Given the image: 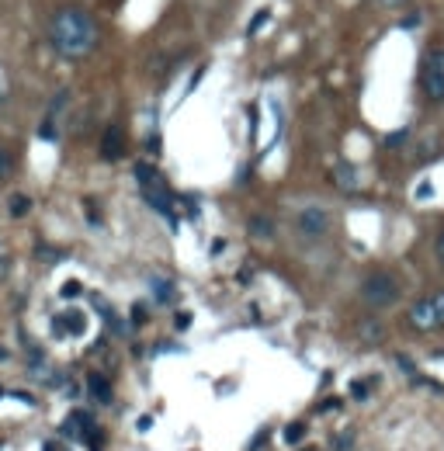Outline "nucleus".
Listing matches in <instances>:
<instances>
[{
    "instance_id": "1",
    "label": "nucleus",
    "mask_w": 444,
    "mask_h": 451,
    "mask_svg": "<svg viewBox=\"0 0 444 451\" xmlns=\"http://www.w3.org/2000/svg\"><path fill=\"white\" fill-rule=\"evenodd\" d=\"M49 39L63 59H87L97 49V21L83 7H59L49 21Z\"/></svg>"
},
{
    "instance_id": "2",
    "label": "nucleus",
    "mask_w": 444,
    "mask_h": 451,
    "mask_svg": "<svg viewBox=\"0 0 444 451\" xmlns=\"http://www.w3.org/2000/svg\"><path fill=\"white\" fill-rule=\"evenodd\" d=\"M136 181H139V188H143V202H146V205L153 208L157 215H163L170 229H177V212H174V195H170L167 181L160 177V170H157L153 164H139V167H136Z\"/></svg>"
},
{
    "instance_id": "3",
    "label": "nucleus",
    "mask_w": 444,
    "mask_h": 451,
    "mask_svg": "<svg viewBox=\"0 0 444 451\" xmlns=\"http://www.w3.org/2000/svg\"><path fill=\"white\" fill-rule=\"evenodd\" d=\"M403 288L389 271H368L361 282V302H368L371 309H392L400 302Z\"/></svg>"
},
{
    "instance_id": "4",
    "label": "nucleus",
    "mask_w": 444,
    "mask_h": 451,
    "mask_svg": "<svg viewBox=\"0 0 444 451\" xmlns=\"http://www.w3.org/2000/svg\"><path fill=\"white\" fill-rule=\"evenodd\" d=\"M420 90L427 101L441 104L444 101V45L431 49L424 56V66H420Z\"/></svg>"
},
{
    "instance_id": "5",
    "label": "nucleus",
    "mask_w": 444,
    "mask_h": 451,
    "mask_svg": "<svg viewBox=\"0 0 444 451\" xmlns=\"http://www.w3.org/2000/svg\"><path fill=\"white\" fill-rule=\"evenodd\" d=\"M330 226H333V219H330V208H323V205H306L295 212V229H299L306 240L326 236Z\"/></svg>"
},
{
    "instance_id": "6",
    "label": "nucleus",
    "mask_w": 444,
    "mask_h": 451,
    "mask_svg": "<svg viewBox=\"0 0 444 451\" xmlns=\"http://www.w3.org/2000/svg\"><path fill=\"white\" fill-rule=\"evenodd\" d=\"M406 320H409V327L420 330V333L441 330V323H438V313H434V299H431V295H420L416 302H409V309H406Z\"/></svg>"
},
{
    "instance_id": "7",
    "label": "nucleus",
    "mask_w": 444,
    "mask_h": 451,
    "mask_svg": "<svg viewBox=\"0 0 444 451\" xmlns=\"http://www.w3.org/2000/svg\"><path fill=\"white\" fill-rule=\"evenodd\" d=\"M101 157L104 160H121L125 157V132L121 125H108L104 136H101Z\"/></svg>"
},
{
    "instance_id": "8",
    "label": "nucleus",
    "mask_w": 444,
    "mask_h": 451,
    "mask_svg": "<svg viewBox=\"0 0 444 451\" xmlns=\"http://www.w3.org/2000/svg\"><path fill=\"white\" fill-rule=\"evenodd\" d=\"M52 327H56V337H66V333H83V313L80 309H70L66 316H56L52 320Z\"/></svg>"
},
{
    "instance_id": "9",
    "label": "nucleus",
    "mask_w": 444,
    "mask_h": 451,
    "mask_svg": "<svg viewBox=\"0 0 444 451\" xmlns=\"http://www.w3.org/2000/svg\"><path fill=\"white\" fill-rule=\"evenodd\" d=\"M333 181H337V188L340 191H358L361 188V177H358V170L351 164H337L333 167Z\"/></svg>"
},
{
    "instance_id": "10",
    "label": "nucleus",
    "mask_w": 444,
    "mask_h": 451,
    "mask_svg": "<svg viewBox=\"0 0 444 451\" xmlns=\"http://www.w3.org/2000/svg\"><path fill=\"white\" fill-rule=\"evenodd\" d=\"M250 236L253 240H271L275 236V219L271 215H250Z\"/></svg>"
},
{
    "instance_id": "11",
    "label": "nucleus",
    "mask_w": 444,
    "mask_h": 451,
    "mask_svg": "<svg viewBox=\"0 0 444 451\" xmlns=\"http://www.w3.org/2000/svg\"><path fill=\"white\" fill-rule=\"evenodd\" d=\"M87 385H90V396H94L97 403H112V385H108L104 375L90 371V375H87Z\"/></svg>"
},
{
    "instance_id": "12",
    "label": "nucleus",
    "mask_w": 444,
    "mask_h": 451,
    "mask_svg": "<svg viewBox=\"0 0 444 451\" xmlns=\"http://www.w3.org/2000/svg\"><path fill=\"white\" fill-rule=\"evenodd\" d=\"M358 330H361L364 344H382V340H385V327H382L378 320H361V323H358Z\"/></svg>"
},
{
    "instance_id": "13",
    "label": "nucleus",
    "mask_w": 444,
    "mask_h": 451,
    "mask_svg": "<svg viewBox=\"0 0 444 451\" xmlns=\"http://www.w3.org/2000/svg\"><path fill=\"white\" fill-rule=\"evenodd\" d=\"M150 285H153V291H157V299H160L163 306H170V299H174V285H170V282H163V278H153Z\"/></svg>"
},
{
    "instance_id": "14",
    "label": "nucleus",
    "mask_w": 444,
    "mask_h": 451,
    "mask_svg": "<svg viewBox=\"0 0 444 451\" xmlns=\"http://www.w3.org/2000/svg\"><path fill=\"white\" fill-rule=\"evenodd\" d=\"M302 438H306V427H302V423H288V427H284V441H288V445H299Z\"/></svg>"
},
{
    "instance_id": "15",
    "label": "nucleus",
    "mask_w": 444,
    "mask_h": 451,
    "mask_svg": "<svg viewBox=\"0 0 444 451\" xmlns=\"http://www.w3.org/2000/svg\"><path fill=\"white\" fill-rule=\"evenodd\" d=\"M406 139H409V132H406V128H400V132H389V136H385V146H389V150H396V146H403Z\"/></svg>"
},
{
    "instance_id": "16",
    "label": "nucleus",
    "mask_w": 444,
    "mask_h": 451,
    "mask_svg": "<svg viewBox=\"0 0 444 451\" xmlns=\"http://www.w3.org/2000/svg\"><path fill=\"white\" fill-rule=\"evenodd\" d=\"M11 170H14V157H11V153H7V150L0 146V181H4V177H7Z\"/></svg>"
},
{
    "instance_id": "17",
    "label": "nucleus",
    "mask_w": 444,
    "mask_h": 451,
    "mask_svg": "<svg viewBox=\"0 0 444 451\" xmlns=\"http://www.w3.org/2000/svg\"><path fill=\"white\" fill-rule=\"evenodd\" d=\"M396 365H400V368H403L409 378H420V375H416V365L409 361V354H396Z\"/></svg>"
},
{
    "instance_id": "18",
    "label": "nucleus",
    "mask_w": 444,
    "mask_h": 451,
    "mask_svg": "<svg viewBox=\"0 0 444 451\" xmlns=\"http://www.w3.org/2000/svg\"><path fill=\"white\" fill-rule=\"evenodd\" d=\"M25 212H28V198H25V195L11 198V215H25Z\"/></svg>"
},
{
    "instance_id": "19",
    "label": "nucleus",
    "mask_w": 444,
    "mask_h": 451,
    "mask_svg": "<svg viewBox=\"0 0 444 451\" xmlns=\"http://www.w3.org/2000/svg\"><path fill=\"white\" fill-rule=\"evenodd\" d=\"M431 299H434V313H438V323L444 327V291H434Z\"/></svg>"
},
{
    "instance_id": "20",
    "label": "nucleus",
    "mask_w": 444,
    "mask_h": 451,
    "mask_svg": "<svg viewBox=\"0 0 444 451\" xmlns=\"http://www.w3.org/2000/svg\"><path fill=\"white\" fill-rule=\"evenodd\" d=\"M371 4H375V7H385V11H400L409 0H371Z\"/></svg>"
},
{
    "instance_id": "21",
    "label": "nucleus",
    "mask_w": 444,
    "mask_h": 451,
    "mask_svg": "<svg viewBox=\"0 0 444 451\" xmlns=\"http://www.w3.org/2000/svg\"><path fill=\"white\" fill-rule=\"evenodd\" d=\"M268 21V11H260V14H253V25H250V35H257V28Z\"/></svg>"
},
{
    "instance_id": "22",
    "label": "nucleus",
    "mask_w": 444,
    "mask_h": 451,
    "mask_svg": "<svg viewBox=\"0 0 444 451\" xmlns=\"http://www.w3.org/2000/svg\"><path fill=\"white\" fill-rule=\"evenodd\" d=\"M416 25H420V18H416V14H409V18L400 21V28H406V32H409V28H416Z\"/></svg>"
},
{
    "instance_id": "23",
    "label": "nucleus",
    "mask_w": 444,
    "mask_h": 451,
    "mask_svg": "<svg viewBox=\"0 0 444 451\" xmlns=\"http://www.w3.org/2000/svg\"><path fill=\"white\" fill-rule=\"evenodd\" d=\"M368 385H371V382H354V396H358V399L368 396Z\"/></svg>"
},
{
    "instance_id": "24",
    "label": "nucleus",
    "mask_w": 444,
    "mask_h": 451,
    "mask_svg": "<svg viewBox=\"0 0 444 451\" xmlns=\"http://www.w3.org/2000/svg\"><path fill=\"white\" fill-rule=\"evenodd\" d=\"M191 327V313H181V316H177V330H188Z\"/></svg>"
},
{
    "instance_id": "25",
    "label": "nucleus",
    "mask_w": 444,
    "mask_h": 451,
    "mask_svg": "<svg viewBox=\"0 0 444 451\" xmlns=\"http://www.w3.org/2000/svg\"><path fill=\"white\" fill-rule=\"evenodd\" d=\"M132 320H136V323H143V320H146V309H143V306H136V309H132Z\"/></svg>"
},
{
    "instance_id": "26",
    "label": "nucleus",
    "mask_w": 444,
    "mask_h": 451,
    "mask_svg": "<svg viewBox=\"0 0 444 451\" xmlns=\"http://www.w3.org/2000/svg\"><path fill=\"white\" fill-rule=\"evenodd\" d=\"M77 291H80V285L73 282V285H66V288H63V299H70V295H77Z\"/></svg>"
},
{
    "instance_id": "27",
    "label": "nucleus",
    "mask_w": 444,
    "mask_h": 451,
    "mask_svg": "<svg viewBox=\"0 0 444 451\" xmlns=\"http://www.w3.org/2000/svg\"><path fill=\"white\" fill-rule=\"evenodd\" d=\"M39 257H45V260H59V253H56V250H39Z\"/></svg>"
},
{
    "instance_id": "28",
    "label": "nucleus",
    "mask_w": 444,
    "mask_h": 451,
    "mask_svg": "<svg viewBox=\"0 0 444 451\" xmlns=\"http://www.w3.org/2000/svg\"><path fill=\"white\" fill-rule=\"evenodd\" d=\"M438 257H441V260H444V233H441V236H438Z\"/></svg>"
},
{
    "instance_id": "29",
    "label": "nucleus",
    "mask_w": 444,
    "mask_h": 451,
    "mask_svg": "<svg viewBox=\"0 0 444 451\" xmlns=\"http://www.w3.org/2000/svg\"><path fill=\"white\" fill-rule=\"evenodd\" d=\"M42 451H59V445H56V441H45V445H42Z\"/></svg>"
},
{
    "instance_id": "30",
    "label": "nucleus",
    "mask_w": 444,
    "mask_h": 451,
    "mask_svg": "<svg viewBox=\"0 0 444 451\" xmlns=\"http://www.w3.org/2000/svg\"><path fill=\"white\" fill-rule=\"evenodd\" d=\"M0 267H4V260H0Z\"/></svg>"
},
{
    "instance_id": "31",
    "label": "nucleus",
    "mask_w": 444,
    "mask_h": 451,
    "mask_svg": "<svg viewBox=\"0 0 444 451\" xmlns=\"http://www.w3.org/2000/svg\"><path fill=\"white\" fill-rule=\"evenodd\" d=\"M0 396H4V389H0Z\"/></svg>"
}]
</instances>
